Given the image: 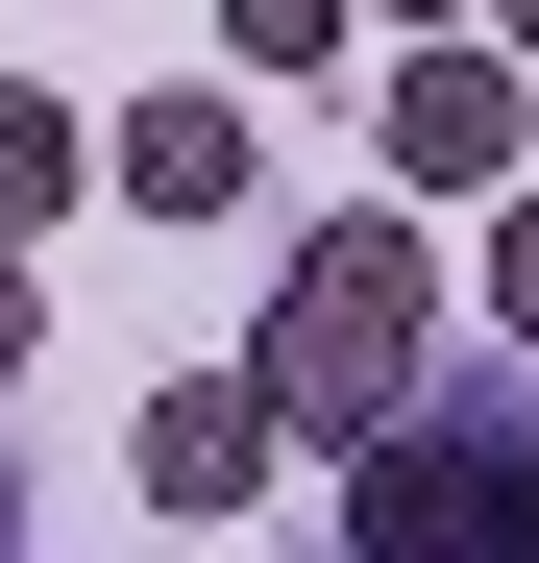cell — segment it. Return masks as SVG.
Masks as SVG:
<instances>
[{
  "label": "cell",
  "instance_id": "obj_4",
  "mask_svg": "<svg viewBox=\"0 0 539 563\" xmlns=\"http://www.w3.org/2000/svg\"><path fill=\"white\" fill-rule=\"evenodd\" d=\"M369 147L417 172V197H515V147H539V74H515V49H466V25H417Z\"/></svg>",
  "mask_w": 539,
  "mask_h": 563
},
{
  "label": "cell",
  "instance_id": "obj_5",
  "mask_svg": "<svg viewBox=\"0 0 539 563\" xmlns=\"http://www.w3.org/2000/svg\"><path fill=\"white\" fill-rule=\"evenodd\" d=\"M99 197L123 221H245V99H123L99 123Z\"/></svg>",
  "mask_w": 539,
  "mask_h": 563
},
{
  "label": "cell",
  "instance_id": "obj_8",
  "mask_svg": "<svg viewBox=\"0 0 539 563\" xmlns=\"http://www.w3.org/2000/svg\"><path fill=\"white\" fill-rule=\"evenodd\" d=\"M491 343L539 367V172H515V197H491Z\"/></svg>",
  "mask_w": 539,
  "mask_h": 563
},
{
  "label": "cell",
  "instance_id": "obj_1",
  "mask_svg": "<svg viewBox=\"0 0 539 563\" xmlns=\"http://www.w3.org/2000/svg\"><path fill=\"white\" fill-rule=\"evenodd\" d=\"M245 367L295 393V441H393V417L441 393V245H417L393 197L295 221V245H270V319H245Z\"/></svg>",
  "mask_w": 539,
  "mask_h": 563
},
{
  "label": "cell",
  "instance_id": "obj_7",
  "mask_svg": "<svg viewBox=\"0 0 539 563\" xmlns=\"http://www.w3.org/2000/svg\"><path fill=\"white\" fill-rule=\"evenodd\" d=\"M343 25H369V0H221V49H245V74H343Z\"/></svg>",
  "mask_w": 539,
  "mask_h": 563
},
{
  "label": "cell",
  "instance_id": "obj_11",
  "mask_svg": "<svg viewBox=\"0 0 539 563\" xmlns=\"http://www.w3.org/2000/svg\"><path fill=\"white\" fill-rule=\"evenodd\" d=\"M369 25H466V0H369Z\"/></svg>",
  "mask_w": 539,
  "mask_h": 563
},
{
  "label": "cell",
  "instance_id": "obj_3",
  "mask_svg": "<svg viewBox=\"0 0 539 563\" xmlns=\"http://www.w3.org/2000/svg\"><path fill=\"white\" fill-rule=\"evenodd\" d=\"M270 465H295V393H270V367H147V417H123L147 515H245Z\"/></svg>",
  "mask_w": 539,
  "mask_h": 563
},
{
  "label": "cell",
  "instance_id": "obj_2",
  "mask_svg": "<svg viewBox=\"0 0 539 563\" xmlns=\"http://www.w3.org/2000/svg\"><path fill=\"white\" fill-rule=\"evenodd\" d=\"M343 563H539V393L441 367L393 441H343Z\"/></svg>",
  "mask_w": 539,
  "mask_h": 563
},
{
  "label": "cell",
  "instance_id": "obj_6",
  "mask_svg": "<svg viewBox=\"0 0 539 563\" xmlns=\"http://www.w3.org/2000/svg\"><path fill=\"white\" fill-rule=\"evenodd\" d=\"M74 197H99V123H74L50 74H0V245H50Z\"/></svg>",
  "mask_w": 539,
  "mask_h": 563
},
{
  "label": "cell",
  "instance_id": "obj_9",
  "mask_svg": "<svg viewBox=\"0 0 539 563\" xmlns=\"http://www.w3.org/2000/svg\"><path fill=\"white\" fill-rule=\"evenodd\" d=\"M25 343H50V295H25V245H0V367H25Z\"/></svg>",
  "mask_w": 539,
  "mask_h": 563
},
{
  "label": "cell",
  "instance_id": "obj_10",
  "mask_svg": "<svg viewBox=\"0 0 539 563\" xmlns=\"http://www.w3.org/2000/svg\"><path fill=\"white\" fill-rule=\"evenodd\" d=\"M491 49H515V74H539V0H491Z\"/></svg>",
  "mask_w": 539,
  "mask_h": 563
}]
</instances>
